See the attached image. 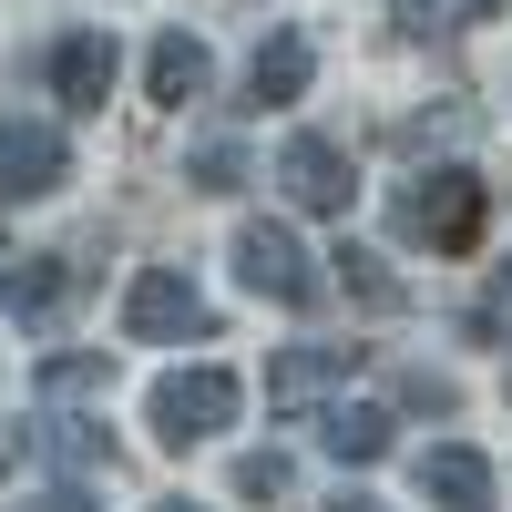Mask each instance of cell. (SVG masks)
Masks as SVG:
<instances>
[{
	"mask_svg": "<svg viewBox=\"0 0 512 512\" xmlns=\"http://www.w3.org/2000/svg\"><path fill=\"white\" fill-rule=\"evenodd\" d=\"M349 369H359V349H277V359H267V410H277V420L318 410L328 390H349Z\"/></svg>",
	"mask_w": 512,
	"mask_h": 512,
	"instance_id": "cell-7",
	"label": "cell"
},
{
	"mask_svg": "<svg viewBox=\"0 0 512 512\" xmlns=\"http://www.w3.org/2000/svg\"><path fill=\"white\" fill-rule=\"evenodd\" d=\"M62 185H72V144H62V123L0 113V205H31V195H62Z\"/></svg>",
	"mask_w": 512,
	"mask_h": 512,
	"instance_id": "cell-5",
	"label": "cell"
},
{
	"mask_svg": "<svg viewBox=\"0 0 512 512\" xmlns=\"http://www.w3.org/2000/svg\"><path fill=\"white\" fill-rule=\"evenodd\" d=\"M472 134V113H420V123H400V144L420 154V144H461Z\"/></svg>",
	"mask_w": 512,
	"mask_h": 512,
	"instance_id": "cell-21",
	"label": "cell"
},
{
	"mask_svg": "<svg viewBox=\"0 0 512 512\" xmlns=\"http://www.w3.org/2000/svg\"><path fill=\"white\" fill-rule=\"evenodd\" d=\"M103 390V359H41V400H82Z\"/></svg>",
	"mask_w": 512,
	"mask_h": 512,
	"instance_id": "cell-20",
	"label": "cell"
},
{
	"mask_svg": "<svg viewBox=\"0 0 512 512\" xmlns=\"http://www.w3.org/2000/svg\"><path fill=\"white\" fill-rule=\"evenodd\" d=\"M72 256H21V267H11V256H0V308H11L21 328H52L62 308H72Z\"/></svg>",
	"mask_w": 512,
	"mask_h": 512,
	"instance_id": "cell-9",
	"label": "cell"
},
{
	"mask_svg": "<svg viewBox=\"0 0 512 512\" xmlns=\"http://www.w3.org/2000/svg\"><path fill=\"white\" fill-rule=\"evenodd\" d=\"M21 512H93V492H72V482H52V492H31Z\"/></svg>",
	"mask_w": 512,
	"mask_h": 512,
	"instance_id": "cell-22",
	"label": "cell"
},
{
	"mask_svg": "<svg viewBox=\"0 0 512 512\" xmlns=\"http://www.w3.org/2000/svg\"><path fill=\"white\" fill-rule=\"evenodd\" d=\"M420 502H431V512H492V461L472 441L420 451Z\"/></svg>",
	"mask_w": 512,
	"mask_h": 512,
	"instance_id": "cell-10",
	"label": "cell"
},
{
	"mask_svg": "<svg viewBox=\"0 0 512 512\" xmlns=\"http://www.w3.org/2000/svg\"><path fill=\"white\" fill-rule=\"evenodd\" d=\"M246 410V390H236V369H164L154 379V441H216L226 420Z\"/></svg>",
	"mask_w": 512,
	"mask_h": 512,
	"instance_id": "cell-3",
	"label": "cell"
},
{
	"mask_svg": "<svg viewBox=\"0 0 512 512\" xmlns=\"http://www.w3.org/2000/svg\"><path fill=\"white\" fill-rule=\"evenodd\" d=\"M185 175H195L205 195H236V185H246V144H226V134H216V144H195V154H185Z\"/></svg>",
	"mask_w": 512,
	"mask_h": 512,
	"instance_id": "cell-17",
	"label": "cell"
},
{
	"mask_svg": "<svg viewBox=\"0 0 512 512\" xmlns=\"http://www.w3.org/2000/svg\"><path fill=\"white\" fill-rule=\"evenodd\" d=\"M154 512H205V502H154Z\"/></svg>",
	"mask_w": 512,
	"mask_h": 512,
	"instance_id": "cell-24",
	"label": "cell"
},
{
	"mask_svg": "<svg viewBox=\"0 0 512 512\" xmlns=\"http://www.w3.org/2000/svg\"><path fill=\"white\" fill-rule=\"evenodd\" d=\"M318 441H328L338 461H390V410H369V400H338V410L318 420Z\"/></svg>",
	"mask_w": 512,
	"mask_h": 512,
	"instance_id": "cell-13",
	"label": "cell"
},
{
	"mask_svg": "<svg viewBox=\"0 0 512 512\" xmlns=\"http://www.w3.org/2000/svg\"><path fill=\"white\" fill-rule=\"evenodd\" d=\"M328 512H390V502H369V492H338V502H328Z\"/></svg>",
	"mask_w": 512,
	"mask_h": 512,
	"instance_id": "cell-23",
	"label": "cell"
},
{
	"mask_svg": "<svg viewBox=\"0 0 512 512\" xmlns=\"http://www.w3.org/2000/svg\"><path fill=\"white\" fill-rule=\"evenodd\" d=\"M502 297H512V256H502Z\"/></svg>",
	"mask_w": 512,
	"mask_h": 512,
	"instance_id": "cell-25",
	"label": "cell"
},
{
	"mask_svg": "<svg viewBox=\"0 0 512 512\" xmlns=\"http://www.w3.org/2000/svg\"><path fill=\"white\" fill-rule=\"evenodd\" d=\"M113 72H123L113 31H62V41H52V93H62V113H103Z\"/></svg>",
	"mask_w": 512,
	"mask_h": 512,
	"instance_id": "cell-8",
	"label": "cell"
},
{
	"mask_svg": "<svg viewBox=\"0 0 512 512\" xmlns=\"http://www.w3.org/2000/svg\"><path fill=\"white\" fill-rule=\"evenodd\" d=\"M236 492H246V502H287V492H297V472H287L277 451H246V461H236Z\"/></svg>",
	"mask_w": 512,
	"mask_h": 512,
	"instance_id": "cell-18",
	"label": "cell"
},
{
	"mask_svg": "<svg viewBox=\"0 0 512 512\" xmlns=\"http://www.w3.org/2000/svg\"><path fill=\"white\" fill-rule=\"evenodd\" d=\"M390 226L410 246H472L482 236V175H472V164H431V175H410L400 205H390Z\"/></svg>",
	"mask_w": 512,
	"mask_h": 512,
	"instance_id": "cell-1",
	"label": "cell"
},
{
	"mask_svg": "<svg viewBox=\"0 0 512 512\" xmlns=\"http://www.w3.org/2000/svg\"><path fill=\"white\" fill-rule=\"evenodd\" d=\"M308 72H318V41H308V31H277V41H256L246 93H256V103H297V93H308Z\"/></svg>",
	"mask_w": 512,
	"mask_h": 512,
	"instance_id": "cell-11",
	"label": "cell"
},
{
	"mask_svg": "<svg viewBox=\"0 0 512 512\" xmlns=\"http://www.w3.org/2000/svg\"><path fill=\"white\" fill-rule=\"evenodd\" d=\"M123 338L134 349H175V338H216V308H205V287L185 267H144L123 287Z\"/></svg>",
	"mask_w": 512,
	"mask_h": 512,
	"instance_id": "cell-2",
	"label": "cell"
},
{
	"mask_svg": "<svg viewBox=\"0 0 512 512\" xmlns=\"http://www.w3.org/2000/svg\"><path fill=\"white\" fill-rule=\"evenodd\" d=\"M236 277L267 297V308H308L318 297V267H308V246H297L277 216H246L236 226Z\"/></svg>",
	"mask_w": 512,
	"mask_h": 512,
	"instance_id": "cell-4",
	"label": "cell"
},
{
	"mask_svg": "<svg viewBox=\"0 0 512 512\" xmlns=\"http://www.w3.org/2000/svg\"><path fill=\"white\" fill-rule=\"evenodd\" d=\"M482 21H502V0H400L410 41H451V31H482Z\"/></svg>",
	"mask_w": 512,
	"mask_h": 512,
	"instance_id": "cell-14",
	"label": "cell"
},
{
	"mask_svg": "<svg viewBox=\"0 0 512 512\" xmlns=\"http://www.w3.org/2000/svg\"><path fill=\"white\" fill-rule=\"evenodd\" d=\"M328 267H338V287H349V297H359V308H379V318H390V308H400V277H379V256H359V246H338V256H328Z\"/></svg>",
	"mask_w": 512,
	"mask_h": 512,
	"instance_id": "cell-16",
	"label": "cell"
},
{
	"mask_svg": "<svg viewBox=\"0 0 512 512\" xmlns=\"http://www.w3.org/2000/svg\"><path fill=\"white\" fill-rule=\"evenodd\" d=\"M400 410H431V420H451V410H461V390H451L441 369H400Z\"/></svg>",
	"mask_w": 512,
	"mask_h": 512,
	"instance_id": "cell-19",
	"label": "cell"
},
{
	"mask_svg": "<svg viewBox=\"0 0 512 512\" xmlns=\"http://www.w3.org/2000/svg\"><path fill=\"white\" fill-rule=\"evenodd\" d=\"M31 451H52V461H113V441H103V420H31Z\"/></svg>",
	"mask_w": 512,
	"mask_h": 512,
	"instance_id": "cell-15",
	"label": "cell"
},
{
	"mask_svg": "<svg viewBox=\"0 0 512 512\" xmlns=\"http://www.w3.org/2000/svg\"><path fill=\"white\" fill-rule=\"evenodd\" d=\"M277 185H287V205H308V216H349V154L328 134H287L277 144Z\"/></svg>",
	"mask_w": 512,
	"mask_h": 512,
	"instance_id": "cell-6",
	"label": "cell"
},
{
	"mask_svg": "<svg viewBox=\"0 0 512 512\" xmlns=\"http://www.w3.org/2000/svg\"><path fill=\"white\" fill-rule=\"evenodd\" d=\"M144 82H154V103H205L216 52H205L195 31H164V41H154V62H144Z\"/></svg>",
	"mask_w": 512,
	"mask_h": 512,
	"instance_id": "cell-12",
	"label": "cell"
}]
</instances>
